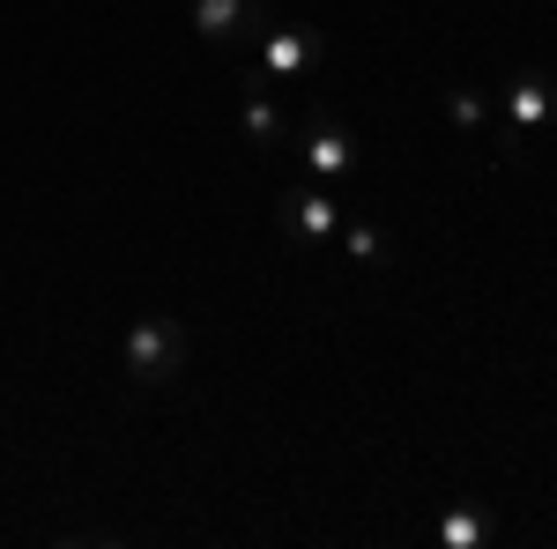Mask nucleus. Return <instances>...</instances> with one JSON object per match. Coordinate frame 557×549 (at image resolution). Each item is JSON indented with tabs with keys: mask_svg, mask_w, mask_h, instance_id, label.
<instances>
[{
	"mask_svg": "<svg viewBox=\"0 0 557 549\" xmlns=\"http://www.w3.org/2000/svg\"><path fill=\"white\" fill-rule=\"evenodd\" d=\"M120 357H127V379L134 386H164L178 379V364H186V327L164 320V312H141L120 341Z\"/></svg>",
	"mask_w": 557,
	"mask_h": 549,
	"instance_id": "1",
	"label": "nucleus"
},
{
	"mask_svg": "<svg viewBox=\"0 0 557 549\" xmlns=\"http://www.w3.org/2000/svg\"><path fill=\"white\" fill-rule=\"evenodd\" d=\"M320 60H327V45H320V30H305V23H268V30H260L253 83H283V75H312Z\"/></svg>",
	"mask_w": 557,
	"mask_h": 549,
	"instance_id": "3",
	"label": "nucleus"
},
{
	"mask_svg": "<svg viewBox=\"0 0 557 549\" xmlns=\"http://www.w3.org/2000/svg\"><path fill=\"white\" fill-rule=\"evenodd\" d=\"M491 542V512L483 506H454L438 520V549H483Z\"/></svg>",
	"mask_w": 557,
	"mask_h": 549,
	"instance_id": "8",
	"label": "nucleus"
},
{
	"mask_svg": "<svg viewBox=\"0 0 557 549\" xmlns=\"http://www.w3.org/2000/svg\"><path fill=\"white\" fill-rule=\"evenodd\" d=\"M290 134H298V127H290V120L275 112L268 83H253V75H246V141H253V149H283Z\"/></svg>",
	"mask_w": 557,
	"mask_h": 549,
	"instance_id": "7",
	"label": "nucleus"
},
{
	"mask_svg": "<svg viewBox=\"0 0 557 549\" xmlns=\"http://www.w3.org/2000/svg\"><path fill=\"white\" fill-rule=\"evenodd\" d=\"M298 149H305V164H312L320 186H335V178L357 171V141H349V127L335 120V112H312V120L298 127Z\"/></svg>",
	"mask_w": 557,
	"mask_h": 549,
	"instance_id": "4",
	"label": "nucleus"
},
{
	"mask_svg": "<svg viewBox=\"0 0 557 549\" xmlns=\"http://www.w3.org/2000/svg\"><path fill=\"white\" fill-rule=\"evenodd\" d=\"M194 30L209 45H246L268 30V0H194Z\"/></svg>",
	"mask_w": 557,
	"mask_h": 549,
	"instance_id": "5",
	"label": "nucleus"
},
{
	"mask_svg": "<svg viewBox=\"0 0 557 549\" xmlns=\"http://www.w3.org/2000/svg\"><path fill=\"white\" fill-rule=\"evenodd\" d=\"M343 253L364 260V267H380V260H386V238L372 230V223H343Z\"/></svg>",
	"mask_w": 557,
	"mask_h": 549,
	"instance_id": "9",
	"label": "nucleus"
},
{
	"mask_svg": "<svg viewBox=\"0 0 557 549\" xmlns=\"http://www.w3.org/2000/svg\"><path fill=\"white\" fill-rule=\"evenodd\" d=\"M275 230L298 238V246H327V238H343V201L327 186H290L275 201Z\"/></svg>",
	"mask_w": 557,
	"mask_h": 549,
	"instance_id": "2",
	"label": "nucleus"
},
{
	"mask_svg": "<svg viewBox=\"0 0 557 549\" xmlns=\"http://www.w3.org/2000/svg\"><path fill=\"white\" fill-rule=\"evenodd\" d=\"M506 104H513V127H506V141H528V134H543L557 120V83L543 75V67H520L513 89H506Z\"/></svg>",
	"mask_w": 557,
	"mask_h": 549,
	"instance_id": "6",
	"label": "nucleus"
},
{
	"mask_svg": "<svg viewBox=\"0 0 557 549\" xmlns=\"http://www.w3.org/2000/svg\"><path fill=\"white\" fill-rule=\"evenodd\" d=\"M446 112H454V127H483V120H491V112H483V97H475V89H454V97H446Z\"/></svg>",
	"mask_w": 557,
	"mask_h": 549,
	"instance_id": "10",
	"label": "nucleus"
}]
</instances>
